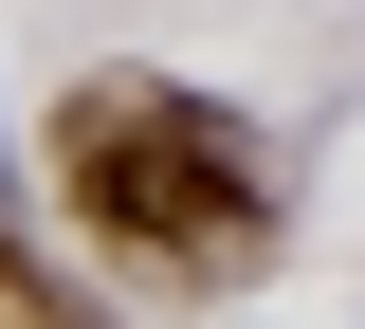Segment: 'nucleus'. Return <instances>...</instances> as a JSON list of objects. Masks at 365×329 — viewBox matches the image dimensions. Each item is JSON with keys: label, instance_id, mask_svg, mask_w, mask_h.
Instances as JSON below:
<instances>
[{"label": "nucleus", "instance_id": "1", "mask_svg": "<svg viewBox=\"0 0 365 329\" xmlns=\"http://www.w3.org/2000/svg\"><path fill=\"white\" fill-rule=\"evenodd\" d=\"M73 201L110 238H146V256H182V275H237V238H256V165L182 92H91L73 110Z\"/></svg>", "mask_w": 365, "mask_h": 329}]
</instances>
